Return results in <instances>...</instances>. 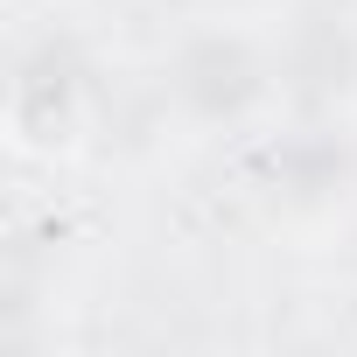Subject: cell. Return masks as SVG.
Here are the masks:
<instances>
[{"instance_id": "1", "label": "cell", "mask_w": 357, "mask_h": 357, "mask_svg": "<svg viewBox=\"0 0 357 357\" xmlns=\"http://www.w3.org/2000/svg\"><path fill=\"white\" fill-rule=\"evenodd\" d=\"M273 63H266V50H259V36H245L238 22H204V29H190L183 36V50H175V63H168V98H175V112H183L190 126H204V133H238V126H252L266 105H273Z\"/></svg>"}, {"instance_id": "3", "label": "cell", "mask_w": 357, "mask_h": 357, "mask_svg": "<svg viewBox=\"0 0 357 357\" xmlns=\"http://www.w3.org/2000/svg\"><path fill=\"white\" fill-rule=\"evenodd\" d=\"M357 183V154L329 133H308V140H287L280 147V204L287 211H329L343 204Z\"/></svg>"}, {"instance_id": "4", "label": "cell", "mask_w": 357, "mask_h": 357, "mask_svg": "<svg viewBox=\"0 0 357 357\" xmlns=\"http://www.w3.org/2000/svg\"><path fill=\"white\" fill-rule=\"evenodd\" d=\"M225 8H231V0H225Z\"/></svg>"}, {"instance_id": "2", "label": "cell", "mask_w": 357, "mask_h": 357, "mask_svg": "<svg viewBox=\"0 0 357 357\" xmlns=\"http://www.w3.org/2000/svg\"><path fill=\"white\" fill-rule=\"evenodd\" d=\"M84 119H91V112H84V77H77L56 50L15 63L0 126H8V147H15L22 161H63V154H77Z\"/></svg>"}]
</instances>
